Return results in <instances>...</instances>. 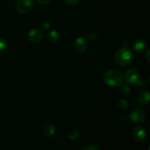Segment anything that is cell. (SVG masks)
Instances as JSON below:
<instances>
[{"instance_id": "21", "label": "cell", "mask_w": 150, "mask_h": 150, "mask_svg": "<svg viewBox=\"0 0 150 150\" xmlns=\"http://www.w3.org/2000/svg\"><path fill=\"white\" fill-rule=\"evenodd\" d=\"M50 1H51V0H37V1H38L39 4H48V3H49Z\"/></svg>"}, {"instance_id": "4", "label": "cell", "mask_w": 150, "mask_h": 150, "mask_svg": "<svg viewBox=\"0 0 150 150\" xmlns=\"http://www.w3.org/2000/svg\"><path fill=\"white\" fill-rule=\"evenodd\" d=\"M139 77H140V73L139 70L133 68L126 72L124 79L127 84L133 85L136 84V82L139 80Z\"/></svg>"}, {"instance_id": "6", "label": "cell", "mask_w": 150, "mask_h": 150, "mask_svg": "<svg viewBox=\"0 0 150 150\" xmlns=\"http://www.w3.org/2000/svg\"><path fill=\"white\" fill-rule=\"evenodd\" d=\"M75 50L79 53H83L87 48V41L82 37L77 38L73 43Z\"/></svg>"}, {"instance_id": "9", "label": "cell", "mask_w": 150, "mask_h": 150, "mask_svg": "<svg viewBox=\"0 0 150 150\" xmlns=\"http://www.w3.org/2000/svg\"><path fill=\"white\" fill-rule=\"evenodd\" d=\"M133 136L137 142H143L146 137V131L144 127H137L133 130Z\"/></svg>"}, {"instance_id": "13", "label": "cell", "mask_w": 150, "mask_h": 150, "mask_svg": "<svg viewBox=\"0 0 150 150\" xmlns=\"http://www.w3.org/2000/svg\"><path fill=\"white\" fill-rule=\"evenodd\" d=\"M119 91H120V93L124 97L129 96L130 94V88L127 85L122 84V83L120 86Z\"/></svg>"}, {"instance_id": "12", "label": "cell", "mask_w": 150, "mask_h": 150, "mask_svg": "<svg viewBox=\"0 0 150 150\" xmlns=\"http://www.w3.org/2000/svg\"><path fill=\"white\" fill-rule=\"evenodd\" d=\"M46 38L49 42H52V43H55V42H57L59 40L60 36L58 32L55 30H52L47 34Z\"/></svg>"}, {"instance_id": "19", "label": "cell", "mask_w": 150, "mask_h": 150, "mask_svg": "<svg viewBox=\"0 0 150 150\" xmlns=\"http://www.w3.org/2000/svg\"><path fill=\"white\" fill-rule=\"evenodd\" d=\"M51 27V23L48 21H43L42 23H41V28L44 30H47L49 28Z\"/></svg>"}, {"instance_id": "14", "label": "cell", "mask_w": 150, "mask_h": 150, "mask_svg": "<svg viewBox=\"0 0 150 150\" xmlns=\"http://www.w3.org/2000/svg\"><path fill=\"white\" fill-rule=\"evenodd\" d=\"M117 106H118L119 109L121 110V111H127L129 108V103L126 100L121 99L119 100Z\"/></svg>"}, {"instance_id": "7", "label": "cell", "mask_w": 150, "mask_h": 150, "mask_svg": "<svg viewBox=\"0 0 150 150\" xmlns=\"http://www.w3.org/2000/svg\"><path fill=\"white\" fill-rule=\"evenodd\" d=\"M28 38L32 42H39L43 38V33L38 29H33L29 31Z\"/></svg>"}, {"instance_id": "17", "label": "cell", "mask_w": 150, "mask_h": 150, "mask_svg": "<svg viewBox=\"0 0 150 150\" xmlns=\"http://www.w3.org/2000/svg\"><path fill=\"white\" fill-rule=\"evenodd\" d=\"M7 47V42L2 38H0V51H4Z\"/></svg>"}, {"instance_id": "20", "label": "cell", "mask_w": 150, "mask_h": 150, "mask_svg": "<svg viewBox=\"0 0 150 150\" xmlns=\"http://www.w3.org/2000/svg\"><path fill=\"white\" fill-rule=\"evenodd\" d=\"M64 1L69 5H76L79 2V0H64Z\"/></svg>"}, {"instance_id": "11", "label": "cell", "mask_w": 150, "mask_h": 150, "mask_svg": "<svg viewBox=\"0 0 150 150\" xmlns=\"http://www.w3.org/2000/svg\"><path fill=\"white\" fill-rule=\"evenodd\" d=\"M146 42L142 39L136 40L133 42L132 47H133V51L137 53H142L146 50Z\"/></svg>"}, {"instance_id": "22", "label": "cell", "mask_w": 150, "mask_h": 150, "mask_svg": "<svg viewBox=\"0 0 150 150\" xmlns=\"http://www.w3.org/2000/svg\"><path fill=\"white\" fill-rule=\"evenodd\" d=\"M149 53H150V50L148 49L147 51H146V54H145V58H146V59L147 60V62H149L150 61V56H149Z\"/></svg>"}, {"instance_id": "5", "label": "cell", "mask_w": 150, "mask_h": 150, "mask_svg": "<svg viewBox=\"0 0 150 150\" xmlns=\"http://www.w3.org/2000/svg\"><path fill=\"white\" fill-rule=\"evenodd\" d=\"M130 118L136 124H142L146 120L145 113L140 108H134L130 114Z\"/></svg>"}, {"instance_id": "15", "label": "cell", "mask_w": 150, "mask_h": 150, "mask_svg": "<svg viewBox=\"0 0 150 150\" xmlns=\"http://www.w3.org/2000/svg\"><path fill=\"white\" fill-rule=\"evenodd\" d=\"M79 136H80V130H79V129H76V130H75L74 131H73V133L69 134L68 137L70 138L71 140H76L77 138H79Z\"/></svg>"}, {"instance_id": "2", "label": "cell", "mask_w": 150, "mask_h": 150, "mask_svg": "<svg viewBox=\"0 0 150 150\" xmlns=\"http://www.w3.org/2000/svg\"><path fill=\"white\" fill-rule=\"evenodd\" d=\"M114 60L118 65L127 66L132 63L133 60V54L130 48L124 47L119 49L115 54Z\"/></svg>"}, {"instance_id": "1", "label": "cell", "mask_w": 150, "mask_h": 150, "mask_svg": "<svg viewBox=\"0 0 150 150\" xmlns=\"http://www.w3.org/2000/svg\"><path fill=\"white\" fill-rule=\"evenodd\" d=\"M103 80L110 86H120L122 83L124 77L121 71L113 69L104 73Z\"/></svg>"}, {"instance_id": "8", "label": "cell", "mask_w": 150, "mask_h": 150, "mask_svg": "<svg viewBox=\"0 0 150 150\" xmlns=\"http://www.w3.org/2000/svg\"><path fill=\"white\" fill-rule=\"evenodd\" d=\"M41 131L47 137H51L56 133V128L52 124L48 122L43 123L41 125Z\"/></svg>"}, {"instance_id": "10", "label": "cell", "mask_w": 150, "mask_h": 150, "mask_svg": "<svg viewBox=\"0 0 150 150\" xmlns=\"http://www.w3.org/2000/svg\"><path fill=\"white\" fill-rule=\"evenodd\" d=\"M150 100V94L149 91L144 90L139 92L137 95V101L142 105H147Z\"/></svg>"}, {"instance_id": "18", "label": "cell", "mask_w": 150, "mask_h": 150, "mask_svg": "<svg viewBox=\"0 0 150 150\" xmlns=\"http://www.w3.org/2000/svg\"><path fill=\"white\" fill-rule=\"evenodd\" d=\"M97 37H98L97 34L95 33V32H89V33L87 34V36H86V38H87V39L89 40L93 41L96 39Z\"/></svg>"}, {"instance_id": "3", "label": "cell", "mask_w": 150, "mask_h": 150, "mask_svg": "<svg viewBox=\"0 0 150 150\" xmlns=\"http://www.w3.org/2000/svg\"><path fill=\"white\" fill-rule=\"evenodd\" d=\"M34 5V0H16V8L21 14L27 13L32 10Z\"/></svg>"}, {"instance_id": "16", "label": "cell", "mask_w": 150, "mask_h": 150, "mask_svg": "<svg viewBox=\"0 0 150 150\" xmlns=\"http://www.w3.org/2000/svg\"><path fill=\"white\" fill-rule=\"evenodd\" d=\"M83 150H100L99 147L98 146L95 144H89L86 145V146H83L82 147Z\"/></svg>"}]
</instances>
